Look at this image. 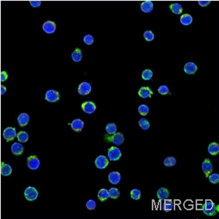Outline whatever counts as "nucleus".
<instances>
[{
	"mask_svg": "<svg viewBox=\"0 0 219 219\" xmlns=\"http://www.w3.org/2000/svg\"><path fill=\"white\" fill-rule=\"evenodd\" d=\"M202 211L205 215L208 216H215L217 213L216 204L213 201L208 200L205 201V202L202 205Z\"/></svg>",
	"mask_w": 219,
	"mask_h": 219,
	"instance_id": "1",
	"label": "nucleus"
},
{
	"mask_svg": "<svg viewBox=\"0 0 219 219\" xmlns=\"http://www.w3.org/2000/svg\"><path fill=\"white\" fill-rule=\"evenodd\" d=\"M138 124H139V126L141 127L142 129H144V130H147V129L150 128V123L148 122V120L145 118H141V119L138 121Z\"/></svg>",
	"mask_w": 219,
	"mask_h": 219,
	"instance_id": "32",
	"label": "nucleus"
},
{
	"mask_svg": "<svg viewBox=\"0 0 219 219\" xmlns=\"http://www.w3.org/2000/svg\"><path fill=\"white\" fill-rule=\"evenodd\" d=\"M176 164V159L175 158H174L173 156H169V157H167L164 160V164L166 167H171L175 166Z\"/></svg>",
	"mask_w": 219,
	"mask_h": 219,
	"instance_id": "30",
	"label": "nucleus"
},
{
	"mask_svg": "<svg viewBox=\"0 0 219 219\" xmlns=\"http://www.w3.org/2000/svg\"><path fill=\"white\" fill-rule=\"evenodd\" d=\"M162 207H163V210H164L165 212L171 211L173 209V200H169L168 198L166 199V200H164V203H163V205H162Z\"/></svg>",
	"mask_w": 219,
	"mask_h": 219,
	"instance_id": "26",
	"label": "nucleus"
},
{
	"mask_svg": "<svg viewBox=\"0 0 219 219\" xmlns=\"http://www.w3.org/2000/svg\"><path fill=\"white\" fill-rule=\"evenodd\" d=\"M153 92L149 87L147 86H143L138 91V95L140 97L143 98V99H146V98H151V96L153 95Z\"/></svg>",
	"mask_w": 219,
	"mask_h": 219,
	"instance_id": "14",
	"label": "nucleus"
},
{
	"mask_svg": "<svg viewBox=\"0 0 219 219\" xmlns=\"http://www.w3.org/2000/svg\"><path fill=\"white\" fill-rule=\"evenodd\" d=\"M97 196L98 199H99L101 202H104V201L107 200L109 198L108 191L106 189H102L101 190H99Z\"/></svg>",
	"mask_w": 219,
	"mask_h": 219,
	"instance_id": "27",
	"label": "nucleus"
},
{
	"mask_svg": "<svg viewBox=\"0 0 219 219\" xmlns=\"http://www.w3.org/2000/svg\"><path fill=\"white\" fill-rule=\"evenodd\" d=\"M81 108L86 113L91 114L96 110V104L91 101H87L82 104Z\"/></svg>",
	"mask_w": 219,
	"mask_h": 219,
	"instance_id": "12",
	"label": "nucleus"
},
{
	"mask_svg": "<svg viewBox=\"0 0 219 219\" xmlns=\"http://www.w3.org/2000/svg\"><path fill=\"white\" fill-rule=\"evenodd\" d=\"M138 112H139L140 115L142 116H145L148 114L149 108L146 105V104H142V105H140L139 108H138Z\"/></svg>",
	"mask_w": 219,
	"mask_h": 219,
	"instance_id": "35",
	"label": "nucleus"
},
{
	"mask_svg": "<svg viewBox=\"0 0 219 219\" xmlns=\"http://www.w3.org/2000/svg\"><path fill=\"white\" fill-rule=\"evenodd\" d=\"M24 196L28 201H34L38 196V191L35 187H27L24 191Z\"/></svg>",
	"mask_w": 219,
	"mask_h": 219,
	"instance_id": "3",
	"label": "nucleus"
},
{
	"mask_svg": "<svg viewBox=\"0 0 219 219\" xmlns=\"http://www.w3.org/2000/svg\"><path fill=\"white\" fill-rule=\"evenodd\" d=\"M60 99V93L58 92L57 91L53 90H48L45 93V99L49 102H56L59 101Z\"/></svg>",
	"mask_w": 219,
	"mask_h": 219,
	"instance_id": "4",
	"label": "nucleus"
},
{
	"mask_svg": "<svg viewBox=\"0 0 219 219\" xmlns=\"http://www.w3.org/2000/svg\"><path fill=\"white\" fill-rule=\"evenodd\" d=\"M6 91H7L6 87L3 86V85H2V86H0V92H1V95H4V93H6Z\"/></svg>",
	"mask_w": 219,
	"mask_h": 219,
	"instance_id": "44",
	"label": "nucleus"
},
{
	"mask_svg": "<svg viewBox=\"0 0 219 219\" xmlns=\"http://www.w3.org/2000/svg\"><path fill=\"white\" fill-rule=\"evenodd\" d=\"M158 199L161 200H164L169 196V191L166 188H161L157 191Z\"/></svg>",
	"mask_w": 219,
	"mask_h": 219,
	"instance_id": "21",
	"label": "nucleus"
},
{
	"mask_svg": "<svg viewBox=\"0 0 219 219\" xmlns=\"http://www.w3.org/2000/svg\"><path fill=\"white\" fill-rule=\"evenodd\" d=\"M29 4L32 8H37L41 5L42 2L40 0H31V1H29Z\"/></svg>",
	"mask_w": 219,
	"mask_h": 219,
	"instance_id": "41",
	"label": "nucleus"
},
{
	"mask_svg": "<svg viewBox=\"0 0 219 219\" xmlns=\"http://www.w3.org/2000/svg\"><path fill=\"white\" fill-rule=\"evenodd\" d=\"M219 152V146L217 142H212L208 146V153L212 156L217 155Z\"/></svg>",
	"mask_w": 219,
	"mask_h": 219,
	"instance_id": "25",
	"label": "nucleus"
},
{
	"mask_svg": "<svg viewBox=\"0 0 219 219\" xmlns=\"http://www.w3.org/2000/svg\"><path fill=\"white\" fill-rule=\"evenodd\" d=\"M109 164L108 158L104 156H99L96 158L95 165L98 169H105Z\"/></svg>",
	"mask_w": 219,
	"mask_h": 219,
	"instance_id": "10",
	"label": "nucleus"
},
{
	"mask_svg": "<svg viewBox=\"0 0 219 219\" xmlns=\"http://www.w3.org/2000/svg\"><path fill=\"white\" fill-rule=\"evenodd\" d=\"M72 59L74 61L79 62L83 59V53L81 49L79 48H76L72 53Z\"/></svg>",
	"mask_w": 219,
	"mask_h": 219,
	"instance_id": "22",
	"label": "nucleus"
},
{
	"mask_svg": "<svg viewBox=\"0 0 219 219\" xmlns=\"http://www.w3.org/2000/svg\"><path fill=\"white\" fill-rule=\"evenodd\" d=\"M42 29L47 34H53L56 30V25L53 21H47L42 25Z\"/></svg>",
	"mask_w": 219,
	"mask_h": 219,
	"instance_id": "8",
	"label": "nucleus"
},
{
	"mask_svg": "<svg viewBox=\"0 0 219 219\" xmlns=\"http://www.w3.org/2000/svg\"><path fill=\"white\" fill-rule=\"evenodd\" d=\"M108 180L112 184H117L120 180V174L118 172H112L109 174Z\"/></svg>",
	"mask_w": 219,
	"mask_h": 219,
	"instance_id": "20",
	"label": "nucleus"
},
{
	"mask_svg": "<svg viewBox=\"0 0 219 219\" xmlns=\"http://www.w3.org/2000/svg\"><path fill=\"white\" fill-rule=\"evenodd\" d=\"M143 37L144 39L146 40L147 42H151L154 40V34L152 31L147 30L143 34Z\"/></svg>",
	"mask_w": 219,
	"mask_h": 219,
	"instance_id": "34",
	"label": "nucleus"
},
{
	"mask_svg": "<svg viewBox=\"0 0 219 219\" xmlns=\"http://www.w3.org/2000/svg\"><path fill=\"white\" fill-rule=\"evenodd\" d=\"M93 41H94V39H93V37L91 35H86V36L83 37V42L85 44L88 45H91L93 43Z\"/></svg>",
	"mask_w": 219,
	"mask_h": 219,
	"instance_id": "37",
	"label": "nucleus"
},
{
	"mask_svg": "<svg viewBox=\"0 0 219 219\" xmlns=\"http://www.w3.org/2000/svg\"><path fill=\"white\" fill-rule=\"evenodd\" d=\"M131 197L135 200H140L141 197V192L138 189H133L131 191Z\"/></svg>",
	"mask_w": 219,
	"mask_h": 219,
	"instance_id": "36",
	"label": "nucleus"
},
{
	"mask_svg": "<svg viewBox=\"0 0 219 219\" xmlns=\"http://www.w3.org/2000/svg\"><path fill=\"white\" fill-rule=\"evenodd\" d=\"M202 169L203 173H205V175L206 176V177H208L212 173V172H213V165H212V163L209 158H205V159L203 161L202 164Z\"/></svg>",
	"mask_w": 219,
	"mask_h": 219,
	"instance_id": "9",
	"label": "nucleus"
},
{
	"mask_svg": "<svg viewBox=\"0 0 219 219\" xmlns=\"http://www.w3.org/2000/svg\"><path fill=\"white\" fill-rule=\"evenodd\" d=\"M180 21L183 25L184 26H189L192 23L193 21V18L190 14H188V13H185V14H183L181 15L180 19Z\"/></svg>",
	"mask_w": 219,
	"mask_h": 219,
	"instance_id": "23",
	"label": "nucleus"
},
{
	"mask_svg": "<svg viewBox=\"0 0 219 219\" xmlns=\"http://www.w3.org/2000/svg\"><path fill=\"white\" fill-rule=\"evenodd\" d=\"M29 119L30 117L27 113H21L18 117V123H19L20 126L24 127L27 125L29 121Z\"/></svg>",
	"mask_w": 219,
	"mask_h": 219,
	"instance_id": "18",
	"label": "nucleus"
},
{
	"mask_svg": "<svg viewBox=\"0 0 219 219\" xmlns=\"http://www.w3.org/2000/svg\"><path fill=\"white\" fill-rule=\"evenodd\" d=\"M84 126V122L82 120L79 119V118H77V119H75L71 123V127L75 131H77V132H80V131H82V129H83Z\"/></svg>",
	"mask_w": 219,
	"mask_h": 219,
	"instance_id": "16",
	"label": "nucleus"
},
{
	"mask_svg": "<svg viewBox=\"0 0 219 219\" xmlns=\"http://www.w3.org/2000/svg\"><path fill=\"white\" fill-rule=\"evenodd\" d=\"M40 162L36 156H29L27 158V166L32 170H36L40 167Z\"/></svg>",
	"mask_w": 219,
	"mask_h": 219,
	"instance_id": "7",
	"label": "nucleus"
},
{
	"mask_svg": "<svg viewBox=\"0 0 219 219\" xmlns=\"http://www.w3.org/2000/svg\"><path fill=\"white\" fill-rule=\"evenodd\" d=\"M11 151L13 155L15 156H20L24 153V147L21 143L19 142H14L11 146Z\"/></svg>",
	"mask_w": 219,
	"mask_h": 219,
	"instance_id": "15",
	"label": "nucleus"
},
{
	"mask_svg": "<svg viewBox=\"0 0 219 219\" xmlns=\"http://www.w3.org/2000/svg\"><path fill=\"white\" fill-rule=\"evenodd\" d=\"M8 74L5 71H2L0 73V80H1V82H4L8 80Z\"/></svg>",
	"mask_w": 219,
	"mask_h": 219,
	"instance_id": "43",
	"label": "nucleus"
},
{
	"mask_svg": "<svg viewBox=\"0 0 219 219\" xmlns=\"http://www.w3.org/2000/svg\"><path fill=\"white\" fill-rule=\"evenodd\" d=\"M13 169L12 167H10V165L8 164H5V163L2 162L1 165V173L2 175L4 176H9L12 173Z\"/></svg>",
	"mask_w": 219,
	"mask_h": 219,
	"instance_id": "24",
	"label": "nucleus"
},
{
	"mask_svg": "<svg viewBox=\"0 0 219 219\" xmlns=\"http://www.w3.org/2000/svg\"><path fill=\"white\" fill-rule=\"evenodd\" d=\"M108 194L109 197L113 199V200H116V199H118L120 196L119 190L118 189H115V188H111L108 191Z\"/></svg>",
	"mask_w": 219,
	"mask_h": 219,
	"instance_id": "28",
	"label": "nucleus"
},
{
	"mask_svg": "<svg viewBox=\"0 0 219 219\" xmlns=\"http://www.w3.org/2000/svg\"><path fill=\"white\" fill-rule=\"evenodd\" d=\"M86 207L90 211H93L96 208V202L93 200H88L86 202Z\"/></svg>",
	"mask_w": 219,
	"mask_h": 219,
	"instance_id": "40",
	"label": "nucleus"
},
{
	"mask_svg": "<svg viewBox=\"0 0 219 219\" xmlns=\"http://www.w3.org/2000/svg\"><path fill=\"white\" fill-rule=\"evenodd\" d=\"M211 0H199L198 4H200L201 7H202V8H205V7L208 6L209 4H211Z\"/></svg>",
	"mask_w": 219,
	"mask_h": 219,
	"instance_id": "42",
	"label": "nucleus"
},
{
	"mask_svg": "<svg viewBox=\"0 0 219 219\" xmlns=\"http://www.w3.org/2000/svg\"><path fill=\"white\" fill-rule=\"evenodd\" d=\"M153 72L152 70H149V69H146L142 73V78L144 80H151L152 77H153Z\"/></svg>",
	"mask_w": 219,
	"mask_h": 219,
	"instance_id": "33",
	"label": "nucleus"
},
{
	"mask_svg": "<svg viewBox=\"0 0 219 219\" xmlns=\"http://www.w3.org/2000/svg\"><path fill=\"white\" fill-rule=\"evenodd\" d=\"M117 131V126L114 123H109L106 126V131L109 135H113Z\"/></svg>",
	"mask_w": 219,
	"mask_h": 219,
	"instance_id": "31",
	"label": "nucleus"
},
{
	"mask_svg": "<svg viewBox=\"0 0 219 219\" xmlns=\"http://www.w3.org/2000/svg\"><path fill=\"white\" fill-rule=\"evenodd\" d=\"M91 91V86L87 82H83L79 85L77 88V91L79 93V94L85 96L88 95V93H90Z\"/></svg>",
	"mask_w": 219,
	"mask_h": 219,
	"instance_id": "11",
	"label": "nucleus"
},
{
	"mask_svg": "<svg viewBox=\"0 0 219 219\" xmlns=\"http://www.w3.org/2000/svg\"><path fill=\"white\" fill-rule=\"evenodd\" d=\"M158 93L162 95H166L169 92L168 87L167 86H161L159 88H158Z\"/></svg>",
	"mask_w": 219,
	"mask_h": 219,
	"instance_id": "39",
	"label": "nucleus"
},
{
	"mask_svg": "<svg viewBox=\"0 0 219 219\" xmlns=\"http://www.w3.org/2000/svg\"><path fill=\"white\" fill-rule=\"evenodd\" d=\"M17 136L16 130L14 127H8L3 131V137L8 142L12 141Z\"/></svg>",
	"mask_w": 219,
	"mask_h": 219,
	"instance_id": "5",
	"label": "nucleus"
},
{
	"mask_svg": "<svg viewBox=\"0 0 219 219\" xmlns=\"http://www.w3.org/2000/svg\"><path fill=\"white\" fill-rule=\"evenodd\" d=\"M207 178H209L210 182L213 184H216L219 182V175L218 174H211Z\"/></svg>",
	"mask_w": 219,
	"mask_h": 219,
	"instance_id": "38",
	"label": "nucleus"
},
{
	"mask_svg": "<svg viewBox=\"0 0 219 219\" xmlns=\"http://www.w3.org/2000/svg\"><path fill=\"white\" fill-rule=\"evenodd\" d=\"M104 140L107 142H112L113 143L118 146V145H121L124 142V137L120 132H115L113 134V135H106L104 137Z\"/></svg>",
	"mask_w": 219,
	"mask_h": 219,
	"instance_id": "2",
	"label": "nucleus"
},
{
	"mask_svg": "<svg viewBox=\"0 0 219 219\" xmlns=\"http://www.w3.org/2000/svg\"><path fill=\"white\" fill-rule=\"evenodd\" d=\"M121 156V152L118 147L113 146L108 149V158L111 161H117Z\"/></svg>",
	"mask_w": 219,
	"mask_h": 219,
	"instance_id": "6",
	"label": "nucleus"
},
{
	"mask_svg": "<svg viewBox=\"0 0 219 219\" xmlns=\"http://www.w3.org/2000/svg\"><path fill=\"white\" fill-rule=\"evenodd\" d=\"M169 10H171V12L175 15L181 14L183 10V6L179 3H172L169 6Z\"/></svg>",
	"mask_w": 219,
	"mask_h": 219,
	"instance_id": "19",
	"label": "nucleus"
},
{
	"mask_svg": "<svg viewBox=\"0 0 219 219\" xmlns=\"http://www.w3.org/2000/svg\"><path fill=\"white\" fill-rule=\"evenodd\" d=\"M17 137H18V140H19V141H20L21 142H26L29 140L28 134L24 131H21L18 133Z\"/></svg>",
	"mask_w": 219,
	"mask_h": 219,
	"instance_id": "29",
	"label": "nucleus"
},
{
	"mask_svg": "<svg viewBox=\"0 0 219 219\" xmlns=\"http://www.w3.org/2000/svg\"><path fill=\"white\" fill-rule=\"evenodd\" d=\"M197 71V66L193 62H188L184 66V72L188 75H194Z\"/></svg>",
	"mask_w": 219,
	"mask_h": 219,
	"instance_id": "17",
	"label": "nucleus"
},
{
	"mask_svg": "<svg viewBox=\"0 0 219 219\" xmlns=\"http://www.w3.org/2000/svg\"><path fill=\"white\" fill-rule=\"evenodd\" d=\"M140 9L143 13H149L153 10V3L151 0H146L142 2L140 4Z\"/></svg>",
	"mask_w": 219,
	"mask_h": 219,
	"instance_id": "13",
	"label": "nucleus"
}]
</instances>
